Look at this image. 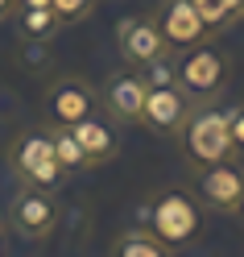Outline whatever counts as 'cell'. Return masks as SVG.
Masks as SVG:
<instances>
[{
  "label": "cell",
  "mask_w": 244,
  "mask_h": 257,
  "mask_svg": "<svg viewBox=\"0 0 244 257\" xmlns=\"http://www.w3.org/2000/svg\"><path fill=\"white\" fill-rule=\"evenodd\" d=\"M227 75H232V67H227V58L215 46L199 42V46H190V50H178L174 79H178V87L190 95V104H211L223 91Z\"/></svg>",
  "instance_id": "obj_1"
},
{
  "label": "cell",
  "mask_w": 244,
  "mask_h": 257,
  "mask_svg": "<svg viewBox=\"0 0 244 257\" xmlns=\"http://www.w3.org/2000/svg\"><path fill=\"white\" fill-rule=\"evenodd\" d=\"M9 166L21 183H34V187H58L62 183V162H58V150H54V133L46 128H29L17 141L9 146Z\"/></svg>",
  "instance_id": "obj_2"
},
{
  "label": "cell",
  "mask_w": 244,
  "mask_h": 257,
  "mask_svg": "<svg viewBox=\"0 0 244 257\" xmlns=\"http://www.w3.org/2000/svg\"><path fill=\"white\" fill-rule=\"evenodd\" d=\"M178 137H182V154L190 166H211V162H223V158H232V133H227V112H215V108H203L194 112L186 124L178 128Z\"/></svg>",
  "instance_id": "obj_3"
},
{
  "label": "cell",
  "mask_w": 244,
  "mask_h": 257,
  "mask_svg": "<svg viewBox=\"0 0 244 257\" xmlns=\"http://www.w3.org/2000/svg\"><path fill=\"white\" fill-rule=\"evenodd\" d=\"M149 228L166 240L170 249H182V245H190L194 236H199V228H203V207L194 203L186 191H161V195L149 203Z\"/></svg>",
  "instance_id": "obj_4"
},
{
  "label": "cell",
  "mask_w": 244,
  "mask_h": 257,
  "mask_svg": "<svg viewBox=\"0 0 244 257\" xmlns=\"http://www.w3.org/2000/svg\"><path fill=\"white\" fill-rule=\"evenodd\" d=\"M9 224L25 240H46L58 228V199H54V191L25 183L17 195H13V203H9Z\"/></svg>",
  "instance_id": "obj_5"
},
{
  "label": "cell",
  "mask_w": 244,
  "mask_h": 257,
  "mask_svg": "<svg viewBox=\"0 0 244 257\" xmlns=\"http://www.w3.org/2000/svg\"><path fill=\"white\" fill-rule=\"evenodd\" d=\"M190 116V95L178 87V83H149L145 91V104H141V124L149 133H178Z\"/></svg>",
  "instance_id": "obj_6"
},
{
  "label": "cell",
  "mask_w": 244,
  "mask_h": 257,
  "mask_svg": "<svg viewBox=\"0 0 244 257\" xmlns=\"http://www.w3.org/2000/svg\"><path fill=\"white\" fill-rule=\"evenodd\" d=\"M145 91H149V79L137 75V67H133V71H116V75L104 79L100 104H104V112H108L116 124H141Z\"/></svg>",
  "instance_id": "obj_7"
},
{
  "label": "cell",
  "mask_w": 244,
  "mask_h": 257,
  "mask_svg": "<svg viewBox=\"0 0 244 257\" xmlns=\"http://www.w3.org/2000/svg\"><path fill=\"white\" fill-rule=\"evenodd\" d=\"M95 108H100V95H95V87L87 79H79V75H62V79L50 83V91H46V116L54 124H75V120L91 116Z\"/></svg>",
  "instance_id": "obj_8"
},
{
  "label": "cell",
  "mask_w": 244,
  "mask_h": 257,
  "mask_svg": "<svg viewBox=\"0 0 244 257\" xmlns=\"http://www.w3.org/2000/svg\"><path fill=\"white\" fill-rule=\"evenodd\" d=\"M116 46H120V58L128 67H141V71L170 54V46H166L153 17H124L120 29H116Z\"/></svg>",
  "instance_id": "obj_9"
},
{
  "label": "cell",
  "mask_w": 244,
  "mask_h": 257,
  "mask_svg": "<svg viewBox=\"0 0 244 257\" xmlns=\"http://www.w3.org/2000/svg\"><path fill=\"white\" fill-rule=\"evenodd\" d=\"M157 29H161V38H166V46H170V54H178V50H190V46H199V42H207L211 34H207V25L199 21V13H194V5L190 0H161V9H157Z\"/></svg>",
  "instance_id": "obj_10"
},
{
  "label": "cell",
  "mask_w": 244,
  "mask_h": 257,
  "mask_svg": "<svg viewBox=\"0 0 244 257\" xmlns=\"http://www.w3.org/2000/svg\"><path fill=\"white\" fill-rule=\"evenodd\" d=\"M240 191H244V170L232 158L199 166V199H203V207H211V212H236Z\"/></svg>",
  "instance_id": "obj_11"
},
{
  "label": "cell",
  "mask_w": 244,
  "mask_h": 257,
  "mask_svg": "<svg viewBox=\"0 0 244 257\" xmlns=\"http://www.w3.org/2000/svg\"><path fill=\"white\" fill-rule=\"evenodd\" d=\"M71 133H75V141L83 146V154H87V162L95 166V162H108L112 154L120 150V137H116V128H112L104 116H83V120H75V124H67Z\"/></svg>",
  "instance_id": "obj_12"
},
{
  "label": "cell",
  "mask_w": 244,
  "mask_h": 257,
  "mask_svg": "<svg viewBox=\"0 0 244 257\" xmlns=\"http://www.w3.org/2000/svg\"><path fill=\"white\" fill-rule=\"evenodd\" d=\"M112 257H166L170 245L161 240L153 228H133V232H120L116 240H112Z\"/></svg>",
  "instance_id": "obj_13"
},
{
  "label": "cell",
  "mask_w": 244,
  "mask_h": 257,
  "mask_svg": "<svg viewBox=\"0 0 244 257\" xmlns=\"http://www.w3.org/2000/svg\"><path fill=\"white\" fill-rule=\"evenodd\" d=\"M190 5H194V13H199V21L207 25V34L215 38L232 21H240V5L244 0H190Z\"/></svg>",
  "instance_id": "obj_14"
},
{
  "label": "cell",
  "mask_w": 244,
  "mask_h": 257,
  "mask_svg": "<svg viewBox=\"0 0 244 257\" xmlns=\"http://www.w3.org/2000/svg\"><path fill=\"white\" fill-rule=\"evenodd\" d=\"M17 25H21V38L25 42H46V38H54L62 21H58V13L46 5V9H17Z\"/></svg>",
  "instance_id": "obj_15"
},
{
  "label": "cell",
  "mask_w": 244,
  "mask_h": 257,
  "mask_svg": "<svg viewBox=\"0 0 244 257\" xmlns=\"http://www.w3.org/2000/svg\"><path fill=\"white\" fill-rule=\"evenodd\" d=\"M54 150H58L62 170H83V166H91V162H87V154H83V146L75 141V133H71L67 124H58V128H54Z\"/></svg>",
  "instance_id": "obj_16"
},
{
  "label": "cell",
  "mask_w": 244,
  "mask_h": 257,
  "mask_svg": "<svg viewBox=\"0 0 244 257\" xmlns=\"http://www.w3.org/2000/svg\"><path fill=\"white\" fill-rule=\"evenodd\" d=\"M50 9L58 13V21H62V25H75V21L91 17L95 0H50Z\"/></svg>",
  "instance_id": "obj_17"
},
{
  "label": "cell",
  "mask_w": 244,
  "mask_h": 257,
  "mask_svg": "<svg viewBox=\"0 0 244 257\" xmlns=\"http://www.w3.org/2000/svg\"><path fill=\"white\" fill-rule=\"evenodd\" d=\"M227 133H232V154L244 158V104H236L227 112Z\"/></svg>",
  "instance_id": "obj_18"
},
{
  "label": "cell",
  "mask_w": 244,
  "mask_h": 257,
  "mask_svg": "<svg viewBox=\"0 0 244 257\" xmlns=\"http://www.w3.org/2000/svg\"><path fill=\"white\" fill-rule=\"evenodd\" d=\"M9 17H17V0H0V21H9Z\"/></svg>",
  "instance_id": "obj_19"
},
{
  "label": "cell",
  "mask_w": 244,
  "mask_h": 257,
  "mask_svg": "<svg viewBox=\"0 0 244 257\" xmlns=\"http://www.w3.org/2000/svg\"><path fill=\"white\" fill-rule=\"evenodd\" d=\"M50 0H17V9H46Z\"/></svg>",
  "instance_id": "obj_20"
},
{
  "label": "cell",
  "mask_w": 244,
  "mask_h": 257,
  "mask_svg": "<svg viewBox=\"0 0 244 257\" xmlns=\"http://www.w3.org/2000/svg\"><path fill=\"white\" fill-rule=\"evenodd\" d=\"M236 216L244 220V191H240V203H236Z\"/></svg>",
  "instance_id": "obj_21"
},
{
  "label": "cell",
  "mask_w": 244,
  "mask_h": 257,
  "mask_svg": "<svg viewBox=\"0 0 244 257\" xmlns=\"http://www.w3.org/2000/svg\"><path fill=\"white\" fill-rule=\"evenodd\" d=\"M0 253H5V236H0Z\"/></svg>",
  "instance_id": "obj_22"
},
{
  "label": "cell",
  "mask_w": 244,
  "mask_h": 257,
  "mask_svg": "<svg viewBox=\"0 0 244 257\" xmlns=\"http://www.w3.org/2000/svg\"><path fill=\"white\" fill-rule=\"evenodd\" d=\"M240 17H244V5H240Z\"/></svg>",
  "instance_id": "obj_23"
}]
</instances>
